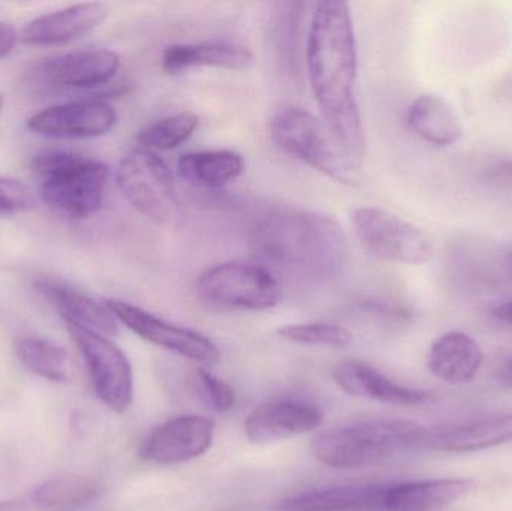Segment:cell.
Wrapping results in <instances>:
<instances>
[{"label":"cell","instance_id":"6da1fadb","mask_svg":"<svg viewBox=\"0 0 512 511\" xmlns=\"http://www.w3.org/2000/svg\"><path fill=\"white\" fill-rule=\"evenodd\" d=\"M306 69L322 120L363 164L366 137L357 101L358 48L348 3H316L307 30Z\"/></svg>","mask_w":512,"mask_h":511},{"label":"cell","instance_id":"7a4b0ae2","mask_svg":"<svg viewBox=\"0 0 512 511\" xmlns=\"http://www.w3.org/2000/svg\"><path fill=\"white\" fill-rule=\"evenodd\" d=\"M252 251L274 276L288 281L330 282L349 261L345 231L330 216L300 209L265 213L252 228Z\"/></svg>","mask_w":512,"mask_h":511},{"label":"cell","instance_id":"3957f363","mask_svg":"<svg viewBox=\"0 0 512 511\" xmlns=\"http://www.w3.org/2000/svg\"><path fill=\"white\" fill-rule=\"evenodd\" d=\"M426 434L427 428L409 420H369L322 432L313 440L312 452L327 467L349 470L424 449Z\"/></svg>","mask_w":512,"mask_h":511},{"label":"cell","instance_id":"277c9868","mask_svg":"<svg viewBox=\"0 0 512 511\" xmlns=\"http://www.w3.org/2000/svg\"><path fill=\"white\" fill-rule=\"evenodd\" d=\"M32 170L39 177V198L54 212L86 219L101 209L111 176L104 162L68 150L48 149L33 156Z\"/></svg>","mask_w":512,"mask_h":511},{"label":"cell","instance_id":"5b68a950","mask_svg":"<svg viewBox=\"0 0 512 511\" xmlns=\"http://www.w3.org/2000/svg\"><path fill=\"white\" fill-rule=\"evenodd\" d=\"M270 137L283 153L322 176L348 186L360 182L363 164L342 146L322 117L294 105L282 107L271 119Z\"/></svg>","mask_w":512,"mask_h":511},{"label":"cell","instance_id":"8992f818","mask_svg":"<svg viewBox=\"0 0 512 511\" xmlns=\"http://www.w3.org/2000/svg\"><path fill=\"white\" fill-rule=\"evenodd\" d=\"M352 227L361 248L385 263L421 266L435 257V242L426 231L379 207L355 209Z\"/></svg>","mask_w":512,"mask_h":511},{"label":"cell","instance_id":"52a82bcc","mask_svg":"<svg viewBox=\"0 0 512 511\" xmlns=\"http://www.w3.org/2000/svg\"><path fill=\"white\" fill-rule=\"evenodd\" d=\"M198 296L210 305L240 311H267L282 300V285L262 264L227 261L204 270Z\"/></svg>","mask_w":512,"mask_h":511},{"label":"cell","instance_id":"ba28073f","mask_svg":"<svg viewBox=\"0 0 512 511\" xmlns=\"http://www.w3.org/2000/svg\"><path fill=\"white\" fill-rule=\"evenodd\" d=\"M116 182L125 200L156 224H170L179 212L176 180L167 162L150 150L137 149L123 156Z\"/></svg>","mask_w":512,"mask_h":511},{"label":"cell","instance_id":"9c48e42d","mask_svg":"<svg viewBox=\"0 0 512 511\" xmlns=\"http://www.w3.org/2000/svg\"><path fill=\"white\" fill-rule=\"evenodd\" d=\"M63 323L86 363L99 401L114 413H126L134 401V372L126 354L102 333L65 318Z\"/></svg>","mask_w":512,"mask_h":511},{"label":"cell","instance_id":"30bf717a","mask_svg":"<svg viewBox=\"0 0 512 511\" xmlns=\"http://www.w3.org/2000/svg\"><path fill=\"white\" fill-rule=\"evenodd\" d=\"M104 303L119 324H123L126 329L149 344L164 348L198 365L213 366L221 360L218 345L197 330L168 323L164 318L156 317L152 312L125 300L105 299Z\"/></svg>","mask_w":512,"mask_h":511},{"label":"cell","instance_id":"8fae6325","mask_svg":"<svg viewBox=\"0 0 512 511\" xmlns=\"http://www.w3.org/2000/svg\"><path fill=\"white\" fill-rule=\"evenodd\" d=\"M119 122L117 111L102 99H83L53 105L32 114L26 126L32 134L56 140L96 138L108 134Z\"/></svg>","mask_w":512,"mask_h":511},{"label":"cell","instance_id":"7c38bea8","mask_svg":"<svg viewBox=\"0 0 512 511\" xmlns=\"http://www.w3.org/2000/svg\"><path fill=\"white\" fill-rule=\"evenodd\" d=\"M215 440V423L203 416H179L156 426L138 456L159 465L182 464L206 455Z\"/></svg>","mask_w":512,"mask_h":511},{"label":"cell","instance_id":"4fadbf2b","mask_svg":"<svg viewBox=\"0 0 512 511\" xmlns=\"http://www.w3.org/2000/svg\"><path fill=\"white\" fill-rule=\"evenodd\" d=\"M122 65V57L108 48L72 51L39 66L41 80L54 89L92 90L110 83Z\"/></svg>","mask_w":512,"mask_h":511},{"label":"cell","instance_id":"5bb4252c","mask_svg":"<svg viewBox=\"0 0 512 511\" xmlns=\"http://www.w3.org/2000/svg\"><path fill=\"white\" fill-rule=\"evenodd\" d=\"M322 420L324 416L315 405L282 399L252 411L245 422V434L251 443L265 446L316 431Z\"/></svg>","mask_w":512,"mask_h":511},{"label":"cell","instance_id":"9a60e30c","mask_svg":"<svg viewBox=\"0 0 512 511\" xmlns=\"http://www.w3.org/2000/svg\"><path fill=\"white\" fill-rule=\"evenodd\" d=\"M107 14L104 3H75L33 18L21 30V39L36 47L69 44L101 26Z\"/></svg>","mask_w":512,"mask_h":511},{"label":"cell","instance_id":"2e32d148","mask_svg":"<svg viewBox=\"0 0 512 511\" xmlns=\"http://www.w3.org/2000/svg\"><path fill=\"white\" fill-rule=\"evenodd\" d=\"M333 380L339 389L354 398L372 399L384 404L418 407L436 398L435 393L423 389L400 386L382 375L378 369L358 360H345L334 368Z\"/></svg>","mask_w":512,"mask_h":511},{"label":"cell","instance_id":"e0dca14e","mask_svg":"<svg viewBox=\"0 0 512 511\" xmlns=\"http://www.w3.org/2000/svg\"><path fill=\"white\" fill-rule=\"evenodd\" d=\"M512 441V413L493 414L453 426L427 428L424 449L468 453L492 449Z\"/></svg>","mask_w":512,"mask_h":511},{"label":"cell","instance_id":"ac0fdd59","mask_svg":"<svg viewBox=\"0 0 512 511\" xmlns=\"http://www.w3.org/2000/svg\"><path fill=\"white\" fill-rule=\"evenodd\" d=\"M255 63L251 48L240 42L201 41L180 42L164 48L161 66L168 74H179L192 68H218L242 71Z\"/></svg>","mask_w":512,"mask_h":511},{"label":"cell","instance_id":"d6986e66","mask_svg":"<svg viewBox=\"0 0 512 511\" xmlns=\"http://www.w3.org/2000/svg\"><path fill=\"white\" fill-rule=\"evenodd\" d=\"M35 287L42 297L59 309L65 320L75 321L108 338L119 335V321L105 306L104 300L99 302L84 291L53 278L39 279Z\"/></svg>","mask_w":512,"mask_h":511},{"label":"cell","instance_id":"ffe728a7","mask_svg":"<svg viewBox=\"0 0 512 511\" xmlns=\"http://www.w3.org/2000/svg\"><path fill=\"white\" fill-rule=\"evenodd\" d=\"M469 479L418 480L385 488L382 511H436L456 503L474 489Z\"/></svg>","mask_w":512,"mask_h":511},{"label":"cell","instance_id":"44dd1931","mask_svg":"<svg viewBox=\"0 0 512 511\" xmlns=\"http://www.w3.org/2000/svg\"><path fill=\"white\" fill-rule=\"evenodd\" d=\"M484 363L478 342L463 332H448L430 347L427 366L439 380L450 384L471 383Z\"/></svg>","mask_w":512,"mask_h":511},{"label":"cell","instance_id":"7402d4cb","mask_svg":"<svg viewBox=\"0 0 512 511\" xmlns=\"http://www.w3.org/2000/svg\"><path fill=\"white\" fill-rule=\"evenodd\" d=\"M387 485H349L313 489L279 504L282 511H382Z\"/></svg>","mask_w":512,"mask_h":511},{"label":"cell","instance_id":"603a6c76","mask_svg":"<svg viewBox=\"0 0 512 511\" xmlns=\"http://www.w3.org/2000/svg\"><path fill=\"white\" fill-rule=\"evenodd\" d=\"M245 171V159L236 150H200L183 153L177 161V173L195 188L221 189L239 179Z\"/></svg>","mask_w":512,"mask_h":511},{"label":"cell","instance_id":"cb8c5ba5","mask_svg":"<svg viewBox=\"0 0 512 511\" xmlns=\"http://www.w3.org/2000/svg\"><path fill=\"white\" fill-rule=\"evenodd\" d=\"M406 123L417 137L436 147L453 146L463 135L456 111L436 95L415 98L406 111Z\"/></svg>","mask_w":512,"mask_h":511},{"label":"cell","instance_id":"d4e9b609","mask_svg":"<svg viewBox=\"0 0 512 511\" xmlns=\"http://www.w3.org/2000/svg\"><path fill=\"white\" fill-rule=\"evenodd\" d=\"M104 485L86 474H57L33 491L32 504L44 511H71L98 500Z\"/></svg>","mask_w":512,"mask_h":511},{"label":"cell","instance_id":"484cf974","mask_svg":"<svg viewBox=\"0 0 512 511\" xmlns=\"http://www.w3.org/2000/svg\"><path fill=\"white\" fill-rule=\"evenodd\" d=\"M14 353L30 374L50 383L68 381L69 354L63 345L39 336H20L15 339Z\"/></svg>","mask_w":512,"mask_h":511},{"label":"cell","instance_id":"4316f807","mask_svg":"<svg viewBox=\"0 0 512 511\" xmlns=\"http://www.w3.org/2000/svg\"><path fill=\"white\" fill-rule=\"evenodd\" d=\"M200 126L194 111H179L144 126L137 135L138 147L150 152H168L185 144Z\"/></svg>","mask_w":512,"mask_h":511},{"label":"cell","instance_id":"83f0119b","mask_svg":"<svg viewBox=\"0 0 512 511\" xmlns=\"http://www.w3.org/2000/svg\"><path fill=\"white\" fill-rule=\"evenodd\" d=\"M277 335L285 341L310 347L343 348L351 344L348 329L334 323H297L277 329Z\"/></svg>","mask_w":512,"mask_h":511},{"label":"cell","instance_id":"f1b7e54d","mask_svg":"<svg viewBox=\"0 0 512 511\" xmlns=\"http://www.w3.org/2000/svg\"><path fill=\"white\" fill-rule=\"evenodd\" d=\"M195 384H197L201 401L215 413H228L236 405V393L233 387L221 378L215 377L207 369L195 371Z\"/></svg>","mask_w":512,"mask_h":511},{"label":"cell","instance_id":"f546056e","mask_svg":"<svg viewBox=\"0 0 512 511\" xmlns=\"http://www.w3.org/2000/svg\"><path fill=\"white\" fill-rule=\"evenodd\" d=\"M38 198L32 186L11 177H0V218L32 212Z\"/></svg>","mask_w":512,"mask_h":511},{"label":"cell","instance_id":"4dcf8cb0","mask_svg":"<svg viewBox=\"0 0 512 511\" xmlns=\"http://www.w3.org/2000/svg\"><path fill=\"white\" fill-rule=\"evenodd\" d=\"M17 32L11 24L0 21V59L9 56L17 44Z\"/></svg>","mask_w":512,"mask_h":511},{"label":"cell","instance_id":"1f68e13d","mask_svg":"<svg viewBox=\"0 0 512 511\" xmlns=\"http://www.w3.org/2000/svg\"><path fill=\"white\" fill-rule=\"evenodd\" d=\"M33 504L23 498H9L0 501V511H32Z\"/></svg>","mask_w":512,"mask_h":511},{"label":"cell","instance_id":"d6a6232c","mask_svg":"<svg viewBox=\"0 0 512 511\" xmlns=\"http://www.w3.org/2000/svg\"><path fill=\"white\" fill-rule=\"evenodd\" d=\"M493 317L499 321L512 324V302L504 303V305L496 306L492 311Z\"/></svg>","mask_w":512,"mask_h":511},{"label":"cell","instance_id":"836d02e7","mask_svg":"<svg viewBox=\"0 0 512 511\" xmlns=\"http://www.w3.org/2000/svg\"><path fill=\"white\" fill-rule=\"evenodd\" d=\"M496 377H498V381L502 386L512 389V359L499 368Z\"/></svg>","mask_w":512,"mask_h":511},{"label":"cell","instance_id":"e575fe53","mask_svg":"<svg viewBox=\"0 0 512 511\" xmlns=\"http://www.w3.org/2000/svg\"><path fill=\"white\" fill-rule=\"evenodd\" d=\"M507 267H508V272H510V275L512 276V254L508 255Z\"/></svg>","mask_w":512,"mask_h":511},{"label":"cell","instance_id":"d590c367","mask_svg":"<svg viewBox=\"0 0 512 511\" xmlns=\"http://www.w3.org/2000/svg\"><path fill=\"white\" fill-rule=\"evenodd\" d=\"M3 105H5V101H3V96L0 95V113H2Z\"/></svg>","mask_w":512,"mask_h":511}]
</instances>
